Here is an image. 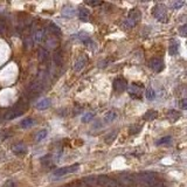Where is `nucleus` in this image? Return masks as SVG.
<instances>
[{"instance_id":"1","label":"nucleus","mask_w":187,"mask_h":187,"mask_svg":"<svg viewBox=\"0 0 187 187\" xmlns=\"http://www.w3.org/2000/svg\"><path fill=\"white\" fill-rule=\"evenodd\" d=\"M152 14L160 22H167V10H166V6L163 4H158L154 6L152 10Z\"/></svg>"},{"instance_id":"2","label":"nucleus","mask_w":187,"mask_h":187,"mask_svg":"<svg viewBox=\"0 0 187 187\" xmlns=\"http://www.w3.org/2000/svg\"><path fill=\"white\" fill-rule=\"evenodd\" d=\"M138 181L144 187H152L156 185L157 179H156L153 174H151V173H142V174H139Z\"/></svg>"},{"instance_id":"3","label":"nucleus","mask_w":187,"mask_h":187,"mask_svg":"<svg viewBox=\"0 0 187 187\" xmlns=\"http://www.w3.org/2000/svg\"><path fill=\"white\" fill-rule=\"evenodd\" d=\"M78 167H80L78 164H74V165H70V166L58 168V170H55L53 172V177L60 178V177L66 175V174H69V173H74V172H76V171H78Z\"/></svg>"},{"instance_id":"4","label":"nucleus","mask_w":187,"mask_h":187,"mask_svg":"<svg viewBox=\"0 0 187 187\" xmlns=\"http://www.w3.org/2000/svg\"><path fill=\"white\" fill-rule=\"evenodd\" d=\"M126 88H128V82L123 77H118L114 81V90L117 94H122L124 90H126Z\"/></svg>"},{"instance_id":"5","label":"nucleus","mask_w":187,"mask_h":187,"mask_svg":"<svg viewBox=\"0 0 187 187\" xmlns=\"http://www.w3.org/2000/svg\"><path fill=\"white\" fill-rule=\"evenodd\" d=\"M129 94L134 98H140L142 94H143V86H139V84H136V83H132L129 86Z\"/></svg>"},{"instance_id":"6","label":"nucleus","mask_w":187,"mask_h":187,"mask_svg":"<svg viewBox=\"0 0 187 187\" xmlns=\"http://www.w3.org/2000/svg\"><path fill=\"white\" fill-rule=\"evenodd\" d=\"M98 184L103 187H122L119 186L115 180H112V179H110V178H108V177L98 178Z\"/></svg>"},{"instance_id":"7","label":"nucleus","mask_w":187,"mask_h":187,"mask_svg":"<svg viewBox=\"0 0 187 187\" xmlns=\"http://www.w3.org/2000/svg\"><path fill=\"white\" fill-rule=\"evenodd\" d=\"M179 47H180V42L178 41L177 39H172L170 41V47H168V54L171 56H175L179 52Z\"/></svg>"},{"instance_id":"8","label":"nucleus","mask_w":187,"mask_h":187,"mask_svg":"<svg viewBox=\"0 0 187 187\" xmlns=\"http://www.w3.org/2000/svg\"><path fill=\"white\" fill-rule=\"evenodd\" d=\"M150 67L156 72H160L164 69V62L160 58H152L150 61Z\"/></svg>"},{"instance_id":"9","label":"nucleus","mask_w":187,"mask_h":187,"mask_svg":"<svg viewBox=\"0 0 187 187\" xmlns=\"http://www.w3.org/2000/svg\"><path fill=\"white\" fill-rule=\"evenodd\" d=\"M12 152L16 156H22L27 152V146L22 143H18V144L12 145Z\"/></svg>"},{"instance_id":"10","label":"nucleus","mask_w":187,"mask_h":187,"mask_svg":"<svg viewBox=\"0 0 187 187\" xmlns=\"http://www.w3.org/2000/svg\"><path fill=\"white\" fill-rule=\"evenodd\" d=\"M86 61H88V58H86L84 55L80 56V58H77L76 62H75V64H74V70H75V72H80V70H82L83 68L86 67Z\"/></svg>"},{"instance_id":"11","label":"nucleus","mask_w":187,"mask_h":187,"mask_svg":"<svg viewBox=\"0 0 187 187\" xmlns=\"http://www.w3.org/2000/svg\"><path fill=\"white\" fill-rule=\"evenodd\" d=\"M52 104V101L49 100V98H41L40 101L36 103V109L39 110H46V109H48L49 106Z\"/></svg>"},{"instance_id":"12","label":"nucleus","mask_w":187,"mask_h":187,"mask_svg":"<svg viewBox=\"0 0 187 187\" xmlns=\"http://www.w3.org/2000/svg\"><path fill=\"white\" fill-rule=\"evenodd\" d=\"M130 20H132L134 24L137 25L140 21V18H142V14H140V12H139L138 10H131L130 11V13H129V16H128Z\"/></svg>"},{"instance_id":"13","label":"nucleus","mask_w":187,"mask_h":187,"mask_svg":"<svg viewBox=\"0 0 187 187\" xmlns=\"http://www.w3.org/2000/svg\"><path fill=\"white\" fill-rule=\"evenodd\" d=\"M34 125H35V120L33 118H30V117L25 118V119L20 122V128H22V129H29V128H32Z\"/></svg>"},{"instance_id":"14","label":"nucleus","mask_w":187,"mask_h":187,"mask_svg":"<svg viewBox=\"0 0 187 187\" xmlns=\"http://www.w3.org/2000/svg\"><path fill=\"white\" fill-rule=\"evenodd\" d=\"M166 117H167V119L170 120L171 123H174V122H177V120L180 118V112L177 110H170L167 112Z\"/></svg>"},{"instance_id":"15","label":"nucleus","mask_w":187,"mask_h":187,"mask_svg":"<svg viewBox=\"0 0 187 187\" xmlns=\"http://www.w3.org/2000/svg\"><path fill=\"white\" fill-rule=\"evenodd\" d=\"M158 117V114H157V111L154 110H149L144 116H143V119L144 120H147V122H152L153 119H156Z\"/></svg>"},{"instance_id":"16","label":"nucleus","mask_w":187,"mask_h":187,"mask_svg":"<svg viewBox=\"0 0 187 187\" xmlns=\"http://www.w3.org/2000/svg\"><path fill=\"white\" fill-rule=\"evenodd\" d=\"M78 18H80L82 21L89 20V18H90V12H89V10H86V8H80V11H78Z\"/></svg>"},{"instance_id":"17","label":"nucleus","mask_w":187,"mask_h":187,"mask_svg":"<svg viewBox=\"0 0 187 187\" xmlns=\"http://www.w3.org/2000/svg\"><path fill=\"white\" fill-rule=\"evenodd\" d=\"M116 117H117V114H116L115 111H108L105 115H104V120H105L106 123H111V122H114L116 119Z\"/></svg>"},{"instance_id":"18","label":"nucleus","mask_w":187,"mask_h":187,"mask_svg":"<svg viewBox=\"0 0 187 187\" xmlns=\"http://www.w3.org/2000/svg\"><path fill=\"white\" fill-rule=\"evenodd\" d=\"M47 134H48V131L46 129L40 130L38 133H36V136H35V140L36 142H41V140H43V139L47 137Z\"/></svg>"},{"instance_id":"19","label":"nucleus","mask_w":187,"mask_h":187,"mask_svg":"<svg viewBox=\"0 0 187 187\" xmlns=\"http://www.w3.org/2000/svg\"><path fill=\"white\" fill-rule=\"evenodd\" d=\"M62 14L67 18H72V16L75 15V10L72 7H64L62 10Z\"/></svg>"},{"instance_id":"20","label":"nucleus","mask_w":187,"mask_h":187,"mask_svg":"<svg viewBox=\"0 0 187 187\" xmlns=\"http://www.w3.org/2000/svg\"><path fill=\"white\" fill-rule=\"evenodd\" d=\"M145 96H146V98L149 100V101H152V100H154L156 98V91L151 88V86H149L147 89H146V92H145Z\"/></svg>"},{"instance_id":"21","label":"nucleus","mask_w":187,"mask_h":187,"mask_svg":"<svg viewBox=\"0 0 187 187\" xmlns=\"http://www.w3.org/2000/svg\"><path fill=\"white\" fill-rule=\"evenodd\" d=\"M116 137H117V131H112V132H110L109 134H106L104 140H105L108 144H110V143H112V142L115 140Z\"/></svg>"},{"instance_id":"22","label":"nucleus","mask_w":187,"mask_h":187,"mask_svg":"<svg viewBox=\"0 0 187 187\" xmlns=\"http://www.w3.org/2000/svg\"><path fill=\"white\" fill-rule=\"evenodd\" d=\"M171 142H172V138H171L170 136H166V137H163V138L159 139L156 144L157 145H165V144H170Z\"/></svg>"},{"instance_id":"23","label":"nucleus","mask_w":187,"mask_h":187,"mask_svg":"<svg viewBox=\"0 0 187 187\" xmlns=\"http://www.w3.org/2000/svg\"><path fill=\"white\" fill-rule=\"evenodd\" d=\"M179 34L181 35L182 38H187V24L182 25L179 27Z\"/></svg>"},{"instance_id":"24","label":"nucleus","mask_w":187,"mask_h":187,"mask_svg":"<svg viewBox=\"0 0 187 187\" xmlns=\"http://www.w3.org/2000/svg\"><path fill=\"white\" fill-rule=\"evenodd\" d=\"M92 118H94V114H92V112H86V115L82 117V122H83V123H86V122H90Z\"/></svg>"},{"instance_id":"25","label":"nucleus","mask_w":187,"mask_h":187,"mask_svg":"<svg viewBox=\"0 0 187 187\" xmlns=\"http://www.w3.org/2000/svg\"><path fill=\"white\" fill-rule=\"evenodd\" d=\"M184 5H185V1H182V0H179V1H174V2H172V7L174 8V10H180Z\"/></svg>"},{"instance_id":"26","label":"nucleus","mask_w":187,"mask_h":187,"mask_svg":"<svg viewBox=\"0 0 187 187\" xmlns=\"http://www.w3.org/2000/svg\"><path fill=\"white\" fill-rule=\"evenodd\" d=\"M140 129H142V126L140 125H134V126H132V128H130V133H138L139 131H140Z\"/></svg>"},{"instance_id":"27","label":"nucleus","mask_w":187,"mask_h":187,"mask_svg":"<svg viewBox=\"0 0 187 187\" xmlns=\"http://www.w3.org/2000/svg\"><path fill=\"white\" fill-rule=\"evenodd\" d=\"M43 38V30H38L36 34H35V41L36 42H40Z\"/></svg>"},{"instance_id":"28","label":"nucleus","mask_w":187,"mask_h":187,"mask_svg":"<svg viewBox=\"0 0 187 187\" xmlns=\"http://www.w3.org/2000/svg\"><path fill=\"white\" fill-rule=\"evenodd\" d=\"M179 106L181 108L182 110H187V98H184L179 102Z\"/></svg>"},{"instance_id":"29","label":"nucleus","mask_w":187,"mask_h":187,"mask_svg":"<svg viewBox=\"0 0 187 187\" xmlns=\"http://www.w3.org/2000/svg\"><path fill=\"white\" fill-rule=\"evenodd\" d=\"M50 27H52V30H53L55 34H61V30H60V28H58L56 25L50 24Z\"/></svg>"},{"instance_id":"30","label":"nucleus","mask_w":187,"mask_h":187,"mask_svg":"<svg viewBox=\"0 0 187 187\" xmlns=\"http://www.w3.org/2000/svg\"><path fill=\"white\" fill-rule=\"evenodd\" d=\"M86 5H90V6H97V5H101V1H88Z\"/></svg>"}]
</instances>
